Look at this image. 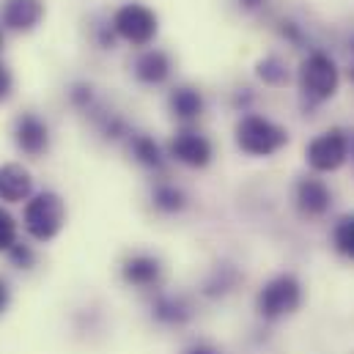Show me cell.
<instances>
[{
  "instance_id": "obj_1",
  "label": "cell",
  "mask_w": 354,
  "mask_h": 354,
  "mask_svg": "<svg viewBox=\"0 0 354 354\" xmlns=\"http://www.w3.org/2000/svg\"><path fill=\"white\" fill-rule=\"evenodd\" d=\"M66 201L55 189L33 192L22 206V228L33 242H53L66 228Z\"/></svg>"
},
{
  "instance_id": "obj_2",
  "label": "cell",
  "mask_w": 354,
  "mask_h": 354,
  "mask_svg": "<svg viewBox=\"0 0 354 354\" xmlns=\"http://www.w3.org/2000/svg\"><path fill=\"white\" fill-rule=\"evenodd\" d=\"M305 302L302 280L294 272H280L269 277L256 294V313L264 322H280L286 316H294Z\"/></svg>"
},
{
  "instance_id": "obj_3",
  "label": "cell",
  "mask_w": 354,
  "mask_h": 354,
  "mask_svg": "<svg viewBox=\"0 0 354 354\" xmlns=\"http://www.w3.org/2000/svg\"><path fill=\"white\" fill-rule=\"evenodd\" d=\"M236 146L250 157H272L288 146V129L259 113H245L234 129Z\"/></svg>"
},
{
  "instance_id": "obj_4",
  "label": "cell",
  "mask_w": 354,
  "mask_h": 354,
  "mask_svg": "<svg viewBox=\"0 0 354 354\" xmlns=\"http://www.w3.org/2000/svg\"><path fill=\"white\" fill-rule=\"evenodd\" d=\"M297 83H299L302 99H308L310 104H324V102H330L338 93V86H341L338 64L327 53L313 50L302 61L299 75H297Z\"/></svg>"
},
{
  "instance_id": "obj_5",
  "label": "cell",
  "mask_w": 354,
  "mask_h": 354,
  "mask_svg": "<svg viewBox=\"0 0 354 354\" xmlns=\"http://www.w3.org/2000/svg\"><path fill=\"white\" fill-rule=\"evenodd\" d=\"M110 28H113L115 39H121L132 47H149L160 33V17L151 6H146L140 0H129L115 8Z\"/></svg>"
},
{
  "instance_id": "obj_6",
  "label": "cell",
  "mask_w": 354,
  "mask_h": 354,
  "mask_svg": "<svg viewBox=\"0 0 354 354\" xmlns=\"http://www.w3.org/2000/svg\"><path fill=\"white\" fill-rule=\"evenodd\" d=\"M305 162L313 174H335L349 162V132L327 129L305 146Z\"/></svg>"
},
{
  "instance_id": "obj_7",
  "label": "cell",
  "mask_w": 354,
  "mask_h": 354,
  "mask_svg": "<svg viewBox=\"0 0 354 354\" xmlns=\"http://www.w3.org/2000/svg\"><path fill=\"white\" fill-rule=\"evenodd\" d=\"M11 138H14L17 151L30 157V160H39V157H44L50 151V127L33 110H25V113H19L14 118Z\"/></svg>"
},
{
  "instance_id": "obj_8",
  "label": "cell",
  "mask_w": 354,
  "mask_h": 354,
  "mask_svg": "<svg viewBox=\"0 0 354 354\" xmlns=\"http://www.w3.org/2000/svg\"><path fill=\"white\" fill-rule=\"evenodd\" d=\"M168 151H171V157L176 162L187 165V168H195V171L209 168V162L214 157L212 140L201 129H192V127L178 129L176 135L171 138V143H168Z\"/></svg>"
},
{
  "instance_id": "obj_9",
  "label": "cell",
  "mask_w": 354,
  "mask_h": 354,
  "mask_svg": "<svg viewBox=\"0 0 354 354\" xmlns=\"http://www.w3.org/2000/svg\"><path fill=\"white\" fill-rule=\"evenodd\" d=\"M44 14H47L44 0H3L0 28L11 33H33L41 25Z\"/></svg>"
},
{
  "instance_id": "obj_10",
  "label": "cell",
  "mask_w": 354,
  "mask_h": 354,
  "mask_svg": "<svg viewBox=\"0 0 354 354\" xmlns=\"http://www.w3.org/2000/svg\"><path fill=\"white\" fill-rule=\"evenodd\" d=\"M165 277V266L154 253H132L121 261V280L132 288H157Z\"/></svg>"
},
{
  "instance_id": "obj_11",
  "label": "cell",
  "mask_w": 354,
  "mask_h": 354,
  "mask_svg": "<svg viewBox=\"0 0 354 354\" xmlns=\"http://www.w3.org/2000/svg\"><path fill=\"white\" fill-rule=\"evenodd\" d=\"M294 201L299 214L305 217H324L333 209V192L327 181L316 176H302L294 184Z\"/></svg>"
},
{
  "instance_id": "obj_12",
  "label": "cell",
  "mask_w": 354,
  "mask_h": 354,
  "mask_svg": "<svg viewBox=\"0 0 354 354\" xmlns=\"http://www.w3.org/2000/svg\"><path fill=\"white\" fill-rule=\"evenodd\" d=\"M171 72H174L171 55H168L165 50H157V47H154V50H143V53L135 58V64H132L135 80H138L140 86H149V88L168 83Z\"/></svg>"
},
{
  "instance_id": "obj_13",
  "label": "cell",
  "mask_w": 354,
  "mask_h": 354,
  "mask_svg": "<svg viewBox=\"0 0 354 354\" xmlns=\"http://www.w3.org/2000/svg\"><path fill=\"white\" fill-rule=\"evenodd\" d=\"M195 316V308L181 294H157L151 302V319L160 327H184Z\"/></svg>"
},
{
  "instance_id": "obj_14",
  "label": "cell",
  "mask_w": 354,
  "mask_h": 354,
  "mask_svg": "<svg viewBox=\"0 0 354 354\" xmlns=\"http://www.w3.org/2000/svg\"><path fill=\"white\" fill-rule=\"evenodd\" d=\"M33 195V174L22 162L0 165V201L3 203H25Z\"/></svg>"
},
{
  "instance_id": "obj_15",
  "label": "cell",
  "mask_w": 354,
  "mask_h": 354,
  "mask_svg": "<svg viewBox=\"0 0 354 354\" xmlns=\"http://www.w3.org/2000/svg\"><path fill=\"white\" fill-rule=\"evenodd\" d=\"M168 110L171 115L181 121V124H195L203 110H206V99L203 93L195 88V86H176V88L168 93Z\"/></svg>"
},
{
  "instance_id": "obj_16",
  "label": "cell",
  "mask_w": 354,
  "mask_h": 354,
  "mask_svg": "<svg viewBox=\"0 0 354 354\" xmlns=\"http://www.w3.org/2000/svg\"><path fill=\"white\" fill-rule=\"evenodd\" d=\"M127 149L132 154V160L149 171H165V154H162V146L146 135V132H129L127 138Z\"/></svg>"
},
{
  "instance_id": "obj_17",
  "label": "cell",
  "mask_w": 354,
  "mask_h": 354,
  "mask_svg": "<svg viewBox=\"0 0 354 354\" xmlns=\"http://www.w3.org/2000/svg\"><path fill=\"white\" fill-rule=\"evenodd\" d=\"M151 206L160 212V214H181L187 209V195L184 189L171 184V181H160L154 184L151 189Z\"/></svg>"
},
{
  "instance_id": "obj_18",
  "label": "cell",
  "mask_w": 354,
  "mask_h": 354,
  "mask_svg": "<svg viewBox=\"0 0 354 354\" xmlns=\"http://www.w3.org/2000/svg\"><path fill=\"white\" fill-rule=\"evenodd\" d=\"M239 280H242V274H239L236 266H217V269L206 277V283H203V294H206L209 299L225 297V294H231V291L239 286Z\"/></svg>"
},
{
  "instance_id": "obj_19",
  "label": "cell",
  "mask_w": 354,
  "mask_h": 354,
  "mask_svg": "<svg viewBox=\"0 0 354 354\" xmlns=\"http://www.w3.org/2000/svg\"><path fill=\"white\" fill-rule=\"evenodd\" d=\"M256 77L269 88H283L288 83V64L280 55H264L256 64Z\"/></svg>"
},
{
  "instance_id": "obj_20",
  "label": "cell",
  "mask_w": 354,
  "mask_h": 354,
  "mask_svg": "<svg viewBox=\"0 0 354 354\" xmlns=\"http://www.w3.org/2000/svg\"><path fill=\"white\" fill-rule=\"evenodd\" d=\"M333 245H335V250L344 259L354 261V214H346V217H341L335 223V228H333Z\"/></svg>"
},
{
  "instance_id": "obj_21",
  "label": "cell",
  "mask_w": 354,
  "mask_h": 354,
  "mask_svg": "<svg viewBox=\"0 0 354 354\" xmlns=\"http://www.w3.org/2000/svg\"><path fill=\"white\" fill-rule=\"evenodd\" d=\"M19 242V223L8 209L0 206V253H8Z\"/></svg>"
},
{
  "instance_id": "obj_22",
  "label": "cell",
  "mask_w": 354,
  "mask_h": 354,
  "mask_svg": "<svg viewBox=\"0 0 354 354\" xmlns=\"http://www.w3.org/2000/svg\"><path fill=\"white\" fill-rule=\"evenodd\" d=\"M69 104L80 113H93L96 110V93L91 83H75L69 88Z\"/></svg>"
},
{
  "instance_id": "obj_23",
  "label": "cell",
  "mask_w": 354,
  "mask_h": 354,
  "mask_svg": "<svg viewBox=\"0 0 354 354\" xmlns=\"http://www.w3.org/2000/svg\"><path fill=\"white\" fill-rule=\"evenodd\" d=\"M6 259H8V264L14 266V269L28 272V269H33V266H36V250H33L28 242H17V245L6 253Z\"/></svg>"
},
{
  "instance_id": "obj_24",
  "label": "cell",
  "mask_w": 354,
  "mask_h": 354,
  "mask_svg": "<svg viewBox=\"0 0 354 354\" xmlns=\"http://www.w3.org/2000/svg\"><path fill=\"white\" fill-rule=\"evenodd\" d=\"M11 93H14V72L8 69L6 61H0V102L11 99Z\"/></svg>"
},
{
  "instance_id": "obj_25",
  "label": "cell",
  "mask_w": 354,
  "mask_h": 354,
  "mask_svg": "<svg viewBox=\"0 0 354 354\" xmlns=\"http://www.w3.org/2000/svg\"><path fill=\"white\" fill-rule=\"evenodd\" d=\"M8 305H11V286H8V280L0 274V316L8 310Z\"/></svg>"
},
{
  "instance_id": "obj_26",
  "label": "cell",
  "mask_w": 354,
  "mask_h": 354,
  "mask_svg": "<svg viewBox=\"0 0 354 354\" xmlns=\"http://www.w3.org/2000/svg\"><path fill=\"white\" fill-rule=\"evenodd\" d=\"M181 354H223L217 346H212V344H206V341H198V344H192V346H187Z\"/></svg>"
},
{
  "instance_id": "obj_27",
  "label": "cell",
  "mask_w": 354,
  "mask_h": 354,
  "mask_svg": "<svg viewBox=\"0 0 354 354\" xmlns=\"http://www.w3.org/2000/svg\"><path fill=\"white\" fill-rule=\"evenodd\" d=\"M283 36H288L294 44H299V41H302V33H299V28H297L294 22H283Z\"/></svg>"
},
{
  "instance_id": "obj_28",
  "label": "cell",
  "mask_w": 354,
  "mask_h": 354,
  "mask_svg": "<svg viewBox=\"0 0 354 354\" xmlns=\"http://www.w3.org/2000/svg\"><path fill=\"white\" fill-rule=\"evenodd\" d=\"M239 6H242V11H259L266 6V0H239Z\"/></svg>"
},
{
  "instance_id": "obj_29",
  "label": "cell",
  "mask_w": 354,
  "mask_h": 354,
  "mask_svg": "<svg viewBox=\"0 0 354 354\" xmlns=\"http://www.w3.org/2000/svg\"><path fill=\"white\" fill-rule=\"evenodd\" d=\"M349 160L354 162V132L349 135Z\"/></svg>"
},
{
  "instance_id": "obj_30",
  "label": "cell",
  "mask_w": 354,
  "mask_h": 354,
  "mask_svg": "<svg viewBox=\"0 0 354 354\" xmlns=\"http://www.w3.org/2000/svg\"><path fill=\"white\" fill-rule=\"evenodd\" d=\"M3 44H6V33H3V28H0V53H3Z\"/></svg>"
},
{
  "instance_id": "obj_31",
  "label": "cell",
  "mask_w": 354,
  "mask_h": 354,
  "mask_svg": "<svg viewBox=\"0 0 354 354\" xmlns=\"http://www.w3.org/2000/svg\"><path fill=\"white\" fill-rule=\"evenodd\" d=\"M352 80H354V72H352Z\"/></svg>"
}]
</instances>
